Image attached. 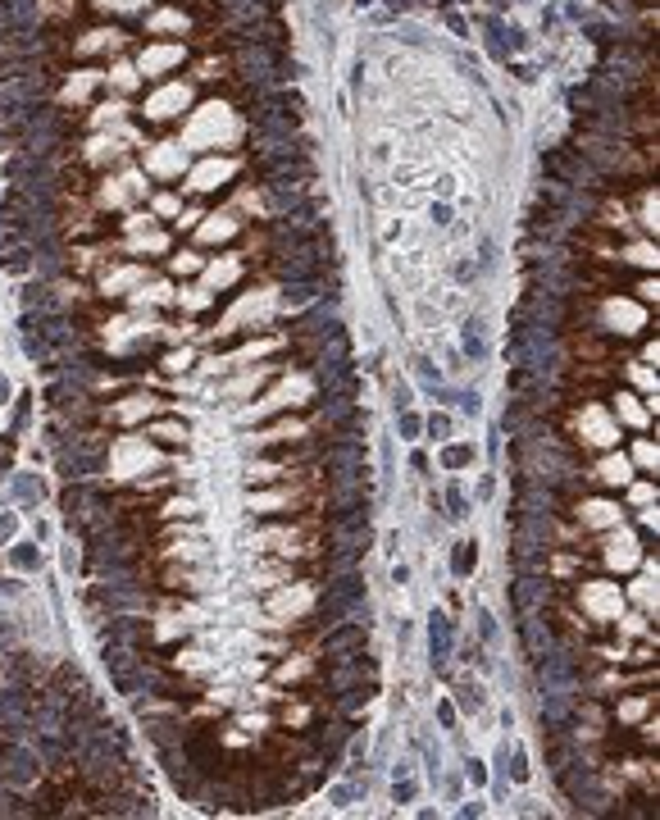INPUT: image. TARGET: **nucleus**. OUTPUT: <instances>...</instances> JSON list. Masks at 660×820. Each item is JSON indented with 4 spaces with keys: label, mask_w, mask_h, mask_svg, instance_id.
<instances>
[{
    "label": "nucleus",
    "mask_w": 660,
    "mask_h": 820,
    "mask_svg": "<svg viewBox=\"0 0 660 820\" xmlns=\"http://www.w3.org/2000/svg\"><path fill=\"white\" fill-rule=\"evenodd\" d=\"M469 780H474V784H483V780H488V770H483V761H469Z\"/></svg>",
    "instance_id": "dca6fc26"
},
{
    "label": "nucleus",
    "mask_w": 660,
    "mask_h": 820,
    "mask_svg": "<svg viewBox=\"0 0 660 820\" xmlns=\"http://www.w3.org/2000/svg\"><path fill=\"white\" fill-rule=\"evenodd\" d=\"M456 693H460V706H474V711L483 706V688H479V684H460Z\"/></svg>",
    "instance_id": "6e6552de"
},
{
    "label": "nucleus",
    "mask_w": 660,
    "mask_h": 820,
    "mask_svg": "<svg viewBox=\"0 0 660 820\" xmlns=\"http://www.w3.org/2000/svg\"><path fill=\"white\" fill-rule=\"evenodd\" d=\"M447 652H451V625L442 616H433V661H447Z\"/></svg>",
    "instance_id": "f03ea898"
},
{
    "label": "nucleus",
    "mask_w": 660,
    "mask_h": 820,
    "mask_svg": "<svg viewBox=\"0 0 660 820\" xmlns=\"http://www.w3.org/2000/svg\"><path fill=\"white\" fill-rule=\"evenodd\" d=\"M601 479L606 483H629V461H624V456H610V461L601 465Z\"/></svg>",
    "instance_id": "20e7f679"
},
{
    "label": "nucleus",
    "mask_w": 660,
    "mask_h": 820,
    "mask_svg": "<svg viewBox=\"0 0 660 820\" xmlns=\"http://www.w3.org/2000/svg\"><path fill=\"white\" fill-rule=\"evenodd\" d=\"M196 178H201L196 187H219V178H228V164H205Z\"/></svg>",
    "instance_id": "0eeeda50"
},
{
    "label": "nucleus",
    "mask_w": 660,
    "mask_h": 820,
    "mask_svg": "<svg viewBox=\"0 0 660 820\" xmlns=\"http://www.w3.org/2000/svg\"><path fill=\"white\" fill-rule=\"evenodd\" d=\"M428 428H433V438H447V428H451V424H447L442 415H433V419H428Z\"/></svg>",
    "instance_id": "2eb2a0df"
},
{
    "label": "nucleus",
    "mask_w": 660,
    "mask_h": 820,
    "mask_svg": "<svg viewBox=\"0 0 660 820\" xmlns=\"http://www.w3.org/2000/svg\"><path fill=\"white\" fill-rule=\"evenodd\" d=\"M442 461H447L451 470H460V465H469V461H474V452H469V447H451V452L442 456Z\"/></svg>",
    "instance_id": "1a4fd4ad"
},
{
    "label": "nucleus",
    "mask_w": 660,
    "mask_h": 820,
    "mask_svg": "<svg viewBox=\"0 0 660 820\" xmlns=\"http://www.w3.org/2000/svg\"><path fill=\"white\" fill-rule=\"evenodd\" d=\"M546 174H555V178H560V183H569V178H574L578 174V160H574V155H569V151H551V155H546Z\"/></svg>",
    "instance_id": "f257e3e1"
},
{
    "label": "nucleus",
    "mask_w": 660,
    "mask_h": 820,
    "mask_svg": "<svg viewBox=\"0 0 660 820\" xmlns=\"http://www.w3.org/2000/svg\"><path fill=\"white\" fill-rule=\"evenodd\" d=\"M542 592H546V588H542L537 579H519V583H515V597H519V606H524V611L533 606V602L542 597Z\"/></svg>",
    "instance_id": "39448f33"
},
{
    "label": "nucleus",
    "mask_w": 660,
    "mask_h": 820,
    "mask_svg": "<svg viewBox=\"0 0 660 820\" xmlns=\"http://www.w3.org/2000/svg\"><path fill=\"white\" fill-rule=\"evenodd\" d=\"M155 438H164V442H182L187 433H182L178 424H160V428H155Z\"/></svg>",
    "instance_id": "f8f14e48"
},
{
    "label": "nucleus",
    "mask_w": 660,
    "mask_h": 820,
    "mask_svg": "<svg viewBox=\"0 0 660 820\" xmlns=\"http://www.w3.org/2000/svg\"><path fill=\"white\" fill-rule=\"evenodd\" d=\"M447 502H451V515H456V520H460V515H465V497H460V492L451 488V497H447Z\"/></svg>",
    "instance_id": "ddd939ff"
},
{
    "label": "nucleus",
    "mask_w": 660,
    "mask_h": 820,
    "mask_svg": "<svg viewBox=\"0 0 660 820\" xmlns=\"http://www.w3.org/2000/svg\"><path fill=\"white\" fill-rule=\"evenodd\" d=\"M178 105H187V87H173V91H164V96H155L151 114H155V119H164V114H173Z\"/></svg>",
    "instance_id": "7ed1b4c3"
},
{
    "label": "nucleus",
    "mask_w": 660,
    "mask_h": 820,
    "mask_svg": "<svg viewBox=\"0 0 660 820\" xmlns=\"http://www.w3.org/2000/svg\"><path fill=\"white\" fill-rule=\"evenodd\" d=\"M474 560H479V547H474V542H460L451 565H456V574H469V569H474Z\"/></svg>",
    "instance_id": "423d86ee"
},
{
    "label": "nucleus",
    "mask_w": 660,
    "mask_h": 820,
    "mask_svg": "<svg viewBox=\"0 0 660 820\" xmlns=\"http://www.w3.org/2000/svg\"><path fill=\"white\" fill-rule=\"evenodd\" d=\"M465 351H469V356H483V338H479V324H469V328H465Z\"/></svg>",
    "instance_id": "9b49d317"
},
{
    "label": "nucleus",
    "mask_w": 660,
    "mask_h": 820,
    "mask_svg": "<svg viewBox=\"0 0 660 820\" xmlns=\"http://www.w3.org/2000/svg\"><path fill=\"white\" fill-rule=\"evenodd\" d=\"M401 433H410V438H414V433H419V419H414V415H405V419H401Z\"/></svg>",
    "instance_id": "a211bd4d"
},
{
    "label": "nucleus",
    "mask_w": 660,
    "mask_h": 820,
    "mask_svg": "<svg viewBox=\"0 0 660 820\" xmlns=\"http://www.w3.org/2000/svg\"><path fill=\"white\" fill-rule=\"evenodd\" d=\"M410 798H414V784L410 780H405V784L396 780V802H410Z\"/></svg>",
    "instance_id": "4468645a"
},
{
    "label": "nucleus",
    "mask_w": 660,
    "mask_h": 820,
    "mask_svg": "<svg viewBox=\"0 0 660 820\" xmlns=\"http://www.w3.org/2000/svg\"><path fill=\"white\" fill-rule=\"evenodd\" d=\"M587 520H592V524H610V520H615V506H606V502L587 506Z\"/></svg>",
    "instance_id": "9d476101"
},
{
    "label": "nucleus",
    "mask_w": 660,
    "mask_h": 820,
    "mask_svg": "<svg viewBox=\"0 0 660 820\" xmlns=\"http://www.w3.org/2000/svg\"><path fill=\"white\" fill-rule=\"evenodd\" d=\"M433 223H451V210H447V205H433Z\"/></svg>",
    "instance_id": "f3484780"
}]
</instances>
